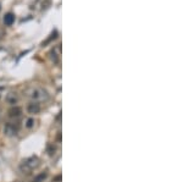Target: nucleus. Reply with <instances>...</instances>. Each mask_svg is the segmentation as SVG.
Returning <instances> with one entry per match:
<instances>
[{"label":"nucleus","mask_w":183,"mask_h":182,"mask_svg":"<svg viewBox=\"0 0 183 182\" xmlns=\"http://www.w3.org/2000/svg\"><path fill=\"white\" fill-rule=\"evenodd\" d=\"M60 180H61V176H57V177L54 178V181H60Z\"/></svg>","instance_id":"10"},{"label":"nucleus","mask_w":183,"mask_h":182,"mask_svg":"<svg viewBox=\"0 0 183 182\" xmlns=\"http://www.w3.org/2000/svg\"><path fill=\"white\" fill-rule=\"evenodd\" d=\"M37 165H38V159H37L36 157H32V158L24 160V161L21 164L20 169H21V171H23V172H28V171H30L32 169H34Z\"/></svg>","instance_id":"1"},{"label":"nucleus","mask_w":183,"mask_h":182,"mask_svg":"<svg viewBox=\"0 0 183 182\" xmlns=\"http://www.w3.org/2000/svg\"><path fill=\"white\" fill-rule=\"evenodd\" d=\"M21 114H22V109L20 106H12L9 110V116L10 117H18Z\"/></svg>","instance_id":"5"},{"label":"nucleus","mask_w":183,"mask_h":182,"mask_svg":"<svg viewBox=\"0 0 183 182\" xmlns=\"http://www.w3.org/2000/svg\"><path fill=\"white\" fill-rule=\"evenodd\" d=\"M47 176H48V174H47V172H40L39 175H37V176L34 177L33 182H43V181L47 178Z\"/></svg>","instance_id":"8"},{"label":"nucleus","mask_w":183,"mask_h":182,"mask_svg":"<svg viewBox=\"0 0 183 182\" xmlns=\"http://www.w3.org/2000/svg\"><path fill=\"white\" fill-rule=\"evenodd\" d=\"M27 111H28L29 114H38V112L40 111V104L37 103V102H33V103L28 104Z\"/></svg>","instance_id":"4"},{"label":"nucleus","mask_w":183,"mask_h":182,"mask_svg":"<svg viewBox=\"0 0 183 182\" xmlns=\"http://www.w3.org/2000/svg\"><path fill=\"white\" fill-rule=\"evenodd\" d=\"M33 125H34V120H33V119H28L27 122H26V127H27V128H30V127H33Z\"/></svg>","instance_id":"9"},{"label":"nucleus","mask_w":183,"mask_h":182,"mask_svg":"<svg viewBox=\"0 0 183 182\" xmlns=\"http://www.w3.org/2000/svg\"><path fill=\"white\" fill-rule=\"evenodd\" d=\"M0 9H2V6H0Z\"/></svg>","instance_id":"11"},{"label":"nucleus","mask_w":183,"mask_h":182,"mask_svg":"<svg viewBox=\"0 0 183 182\" xmlns=\"http://www.w3.org/2000/svg\"><path fill=\"white\" fill-rule=\"evenodd\" d=\"M17 132H18V125H15V124H11V122L5 124V126H4V133L6 136H15Z\"/></svg>","instance_id":"3"},{"label":"nucleus","mask_w":183,"mask_h":182,"mask_svg":"<svg viewBox=\"0 0 183 182\" xmlns=\"http://www.w3.org/2000/svg\"><path fill=\"white\" fill-rule=\"evenodd\" d=\"M5 100L9 103V104H16L17 102H18V97H17V94L16 93H9L8 96H6V98H5Z\"/></svg>","instance_id":"6"},{"label":"nucleus","mask_w":183,"mask_h":182,"mask_svg":"<svg viewBox=\"0 0 183 182\" xmlns=\"http://www.w3.org/2000/svg\"><path fill=\"white\" fill-rule=\"evenodd\" d=\"M29 97H32L34 100H43V99H47L48 98V94L44 89L42 88H33L30 90V94Z\"/></svg>","instance_id":"2"},{"label":"nucleus","mask_w":183,"mask_h":182,"mask_svg":"<svg viewBox=\"0 0 183 182\" xmlns=\"http://www.w3.org/2000/svg\"><path fill=\"white\" fill-rule=\"evenodd\" d=\"M14 22H15V16L12 14H6L5 17H4V23L6 26H11Z\"/></svg>","instance_id":"7"}]
</instances>
